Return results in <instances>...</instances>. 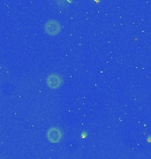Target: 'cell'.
Listing matches in <instances>:
<instances>
[{
    "label": "cell",
    "mask_w": 151,
    "mask_h": 159,
    "mask_svg": "<svg viewBox=\"0 0 151 159\" xmlns=\"http://www.w3.org/2000/svg\"><path fill=\"white\" fill-rule=\"evenodd\" d=\"M45 32L50 35H55L61 31V25L55 20H50L45 24Z\"/></svg>",
    "instance_id": "1"
},
{
    "label": "cell",
    "mask_w": 151,
    "mask_h": 159,
    "mask_svg": "<svg viewBox=\"0 0 151 159\" xmlns=\"http://www.w3.org/2000/svg\"><path fill=\"white\" fill-rule=\"evenodd\" d=\"M63 83V79L59 74H52L47 78V85L52 89H57L60 88Z\"/></svg>",
    "instance_id": "2"
},
{
    "label": "cell",
    "mask_w": 151,
    "mask_h": 159,
    "mask_svg": "<svg viewBox=\"0 0 151 159\" xmlns=\"http://www.w3.org/2000/svg\"><path fill=\"white\" fill-rule=\"evenodd\" d=\"M47 137H48V140L52 143L59 142L62 139L61 130L57 127H51L50 129L48 130Z\"/></svg>",
    "instance_id": "3"
}]
</instances>
